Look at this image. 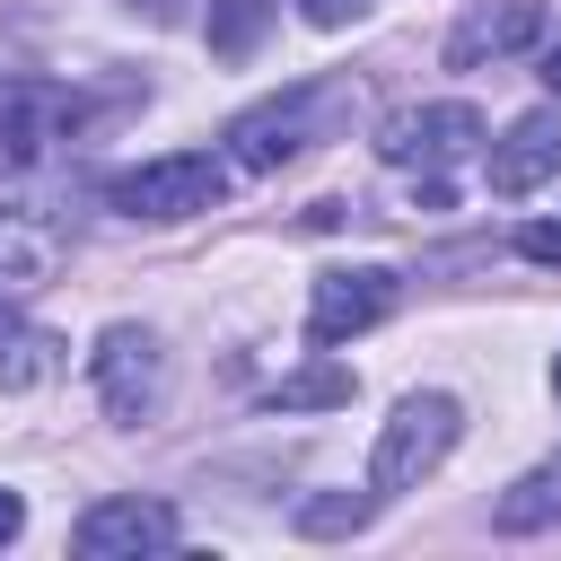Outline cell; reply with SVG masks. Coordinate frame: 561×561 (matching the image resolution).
I'll return each instance as SVG.
<instances>
[{
	"label": "cell",
	"mask_w": 561,
	"mask_h": 561,
	"mask_svg": "<svg viewBox=\"0 0 561 561\" xmlns=\"http://www.w3.org/2000/svg\"><path fill=\"white\" fill-rule=\"evenodd\" d=\"M342 114H351V88H342V79H298V88H280V96H263V105H245V114L228 123V167H237V175H280V167L307 158Z\"/></svg>",
	"instance_id": "cell-1"
},
{
	"label": "cell",
	"mask_w": 561,
	"mask_h": 561,
	"mask_svg": "<svg viewBox=\"0 0 561 561\" xmlns=\"http://www.w3.org/2000/svg\"><path fill=\"white\" fill-rule=\"evenodd\" d=\"M456 438H465V403L447 394V386H421V394H403L394 412H386V430H377V447H368V491L377 500H394V491H421L447 456H456Z\"/></svg>",
	"instance_id": "cell-2"
},
{
	"label": "cell",
	"mask_w": 561,
	"mask_h": 561,
	"mask_svg": "<svg viewBox=\"0 0 561 561\" xmlns=\"http://www.w3.org/2000/svg\"><path fill=\"white\" fill-rule=\"evenodd\" d=\"M473 149H482V114L456 105V96H438V105H403V114L377 123V158H386L394 175H421V202H430V210L447 202V175H456Z\"/></svg>",
	"instance_id": "cell-3"
},
{
	"label": "cell",
	"mask_w": 561,
	"mask_h": 561,
	"mask_svg": "<svg viewBox=\"0 0 561 561\" xmlns=\"http://www.w3.org/2000/svg\"><path fill=\"white\" fill-rule=\"evenodd\" d=\"M105 202L123 219H149V228H175V219H202L228 202V158L210 149H167V158H140L105 184Z\"/></svg>",
	"instance_id": "cell-4"
},
{
	"label": "cell",
	"mask_w": 561,
	"mask_h": 561,
	"mask_svg": "<svg viewBox=\"0 0 561 561\" xmlns=\"http://www.w3.org/2000/svg\"><path fill=\"white\" fill-rule=\"evenodd\" d=\"M88 386H96V403L123 430H140L167 403V351H158V333L149 324H105L96 351H88Z\"/></svg>",
	"instance_id": "cell-5"
},
{
	"label": "cell",
	"mask_w": 561,
	"mask_h": 561,
	"mask_svg": "<svg viewBox=\"0 0 561 561\" xmlns=\"http://www.w3.org/2000/svg\"><path fill=\"white\" fill-rule=\"evenodd\" d=\"M394 298H403V280H394L386 263H342V272H324V280L307 289V342H316V351H342V342H359L368 324H386Z\"/></svg>",
	"instance_id": "cell-6"
},
{
	"label": "cell",
	"mask_w": 561,
	"mask_h": 561,
	"mask_svg": "<svg viewBox=\"0 0 561 561\" xmlns=\"http://www.w3.org/2000/svg\"><path fill=\"white\" fill-rule=\"evenodd\" d=\"M175 535H184V517H175L167 500L114 491V500L79 508V526H70V552H79V561H140V552H175Z\"/></svg>",
	"instance_id": "cell-7"
},
{
	"label": "cell",
	"mask_w": 561,
	"mask_h": 561,
	"mask_svg": "<svg viewBox=\"0 0 561 561\" xmlns=\"http://www.w3.org/2000/svg\"><path fill=\"white\" fill-rule=\"evenodd\" d=\"M482 175H491V193H500V202L543 193V184L561 175V114H517V123L482 149Z\"/></svg>",
	"instance_id": "cell-8"
},
{
	"label": "cell",
	"mask_w": 561,
	"mask_h": 561,
	"mask_svg": "<svg viewBox=\"0 0 561 561\" xmlns=\"http://www.w3.org/2000/svg\"><path fill=\"white\" fill-rule=\"evenodd\" d=\"M543 35V0H473L456 26H447V70H482V61H508Z\"/></svg>",
	"instance_id": "cell-9"
},
{
	"label": "cell",
	"mask_w": 561,
	"mask_h": 561,
	"mask_svg": "<svg viewBox=\"0 0 561 561\" xmlns=\"http://www.w3.org/2000/svg\"><path fill=\"white\" fill-rule=\"evenodd\" d=\"M61 123H79V105L61 96V88H0V184L9 175H26L53 140H61Z\"/></svg>",
	"instance_id": "cell-10"
},
{
	"label": "cell",
	"mask_w": 561,
	"mask_h": 561,
	"mask_svg": "<svg viewBox=\"0 0 561 561\" xmlns=\"http://www.w3.org/2000/svg\"><path fill=\"white\" fill-rule=\"evenodd\" d=\"M53 254H61V228H53L44 210H0V289H9V298L44 289Z\"/></svg>",
	"instance_id": "cell-11"
},
{
	"label": "cell",
	"mask_w": 561,
	"mask_h": 561,
	"mask_svg": "<svg viewBox=\"0 0 561 561\" xmlns=\"http://www.w3.org/2000/svg\"><path fill=\"white\" fill-rule=\"evenodd\" d=\"M491 526H500V535H543V526H561V456L526 465V473L491 500Z\"/></svg>",
	"instance_id": "cell-12"
},
{
	"label": "cell",
	"mask_w": 561,
	"mask_h": 561,
	"mask_svg": "<svg viewBox=\"0 0 561 561\" xmlns=\"http://www.w3.org/2000/svg\"><path fill=\"white\" fill-rule=\"evenodd\" d=\"M351 386H359V377H351L333 351H316L298 377H280V386H272V412H324V403H351Z\"/></svg>",
	"instance_id": "cell-13"
},
{
	"label": "cell",
	"mask_w": 561,
	"mask_h": 561,
	"mask_svg": "<svg viewBox=\"0 0 561 561\" xmlns=\"http://www.w3.org/2000/svg\"><path fill=\"white\" fill-rule=\"evenodd\" d=\"M263 26H272V0H210L202 9V35H210L219 61H245L263 44Z\"/></svg>",
	"instance_id": "cell-14"
},
{
	"label": "cell",
	"mask_w": 561,
	"mask_h": 561,
	"mask_svg": "<svg viewBox=\"0 0 561 561\" xmlns=\"http://www.w3.org/2000/svg\"><path fill=\"white\" fill-rule=\"evenodd\" d=\"M44 377H61V342H53V333H35V324H26V333H9V342H0V386H9V394H26V386H44Z\"/></svg>",
	"instance_id": "cell-15"
},
{
	"label": "cell",
	"mask_w": 561,
	"mask_h": 561,
	"mask_svg": "<svg viewBox=\"0 0 561 561\" xmlns=\"http://www.w3.org/2000/svg\"><path fill=\"white\" fill-rule=\"evenodd\" d=\"M377 517V491L359 500V491H316V500H298V535H359Z\"/></svg>",
	"instance_id": "cell-16"
},
{
	"label": "cell",
	"mask_w": 561,
	"mask_h": 561,
	"mask_svg": "<svg viewBox=\"0 0 561 561\" xmlns=\"http://www.w3.org/2000/svg\"><path fill=\"white\" fill-rule=\"evenodd\" d=\"M517 254L526 263H561V219H526L517 228Z\"/></svg>",
	"instance_id": "cell-17"
},
{
	"label": "cell",
	"mask_w": 561,
	"mask_h": 561,
	"mask_svg": "<svg viewBox=\"0 0 561 561\" xmlns=\"http://www.w3.org/2000/svg\"><path fill=\"white\" fill-rule=\"evenodd\" d=\"M359 9H368V0H298V18H307V26H351Z\"/></svg>",
	"instance_id": "cell-18"
},
{
	"label": "cell",
	"mask_w": 561,
	"mask_h": 561,
	"mask_svg": "<svg viewBox=\"0 0 561 561\" xmlns=\"http://www.w3.org/2000/svg\"><path fill=\"white\" fill-rule=\"evenodd\" d=\"M18 535H26V500L0 482V543H18Z\"/></svg>",
	"instance_id": "cell-19"
},
{
	"label": "cell",
	"mask_w": 561,
	"mask_h": 561,
	"mask_svg": "<svg viewBox=\"0 0 561 561\" xmlns=\"http://www.w3.org/2000/svg\"><path fill=\"white\" fill-rule=\"evenodd\" d=\"M543 88H552V96H561V44H552V53H543Z\"/></svg>",
	"instance_id": "cell-20"
},
{
	"label": "cell",
	"mask_w": 561,
	"mask_h": 561,
	"mask_svg": "<svg viewBox=\"0 0 561 561\" xmlns=\"http://www.w3.org/2000/svg\"><path fill=\"white\" fill-rule=\"evenodd\" d=\"M552 394H561V359H552Z\"/></svg>",
	"instance_id": "cell-21"
}]
</instances>
